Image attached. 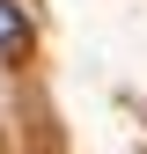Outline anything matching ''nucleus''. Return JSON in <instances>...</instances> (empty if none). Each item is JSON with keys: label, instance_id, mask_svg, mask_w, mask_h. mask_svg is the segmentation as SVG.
<instances>
[{"label": "nucleus", "instance_id": "f257e3e1", "mask_svg": "<svg viewBox=\"0 0 147 154\" xmlns=\"http://www.w3.org/2000/svg\"><path fill=\"white\" fill-rule=\"evenodd\" d=\"M30 44V22H22V8L15 0H0V51H22Z\"/></svg>", "mask_w": 147, "mask_h": 154}]
</instances>
